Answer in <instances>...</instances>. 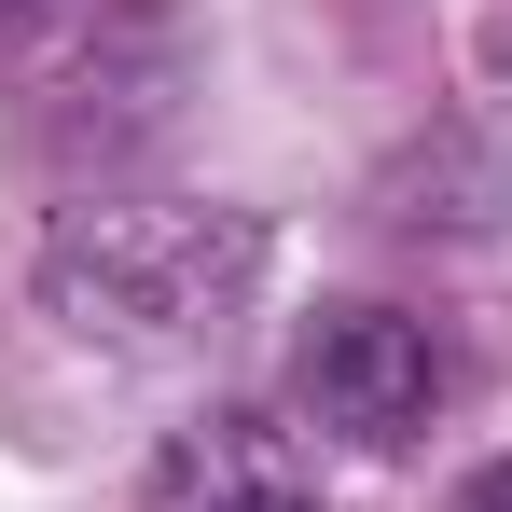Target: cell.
Wrapping results in <instances>:
<instances>
[{
  "mask_svg": "<svg viewBox=\"0 0 512 512\" xmlns=\"http://www.w3.org/2000/svg\"><path fill=\"white\" fill-rule=\"evenodd\" d=\"M291 388L346 443H416L443 416V333L402 319V305H319L305 346H291Z\"/></svg>",
  "mask_w": 512,
  "mask_h": 512,
  "instance_id": "cell-2",
  "label": "cell"
},
{
  "mask_svg": "<svg viewBox=\"0 0 512 512\" xmlns=\"http://www.w3.org/2000/svg\"><path fill=\"white\" fill-rule=\"evenodd\" d=\"M263 222L250 208H70L42 236V305L84 346H194L250 305Z\"/></svg>",
  "mask_w": 512,
  "mask_h": 512,
  "instance_id": "cell-1",
  "label": "cell"
},
{
  "mask_svg": "<svg viewBox=\"0 0 512 512\" xmlns=\"http://www.w3.org/2000/svg\"><path fill=\"white\" fill-rule=\"evenodd\" d=\"M42 14H56V0H0V42H28V28H42Z\"/></svg>",
  "mask_w": 512,
  "mask_h": 512,
  "instance_id": "cell-5",
  "label": "cell"
},
{
  "mask_svg": "<svg viewBox=\"0 0 512 512\" xmlns=\"http://www.w3.org/2000/svg\"><path fill=\"white\" fill-rule=\"evenodd\" d=\"M153 512H319V485L277 416H194L153 457Z\"/></svg>",
  "mask_w": 512,
  "mask_h": 512,
  "instance_id": "cell-3",
  "label": "cell"
},
{
  "mask_svg": "<svg viewBox=\"0 0 512 512\" xmlns=\"http://www.w3.org/2000/svg\"><path fill=\"white\" fill-rule=\"evenodd\" d=\"M443 512H512V457H485V471H471V485H457Z\"/></svg>",
  "mask_w": 512,
  "mask_h": 512,
  "instance_id": "cell-4",
  "label": "cell"
}]
</instances>
